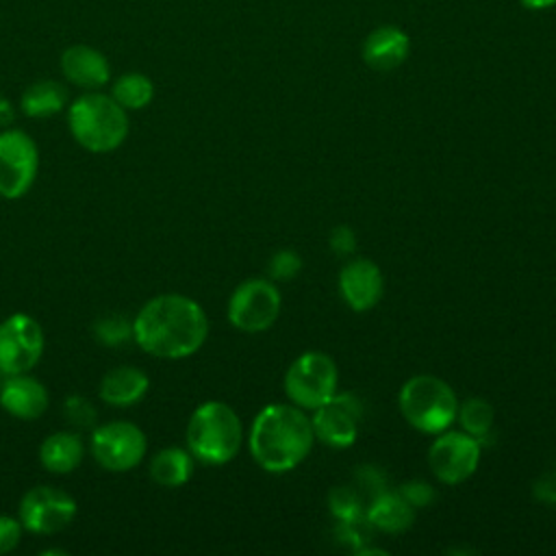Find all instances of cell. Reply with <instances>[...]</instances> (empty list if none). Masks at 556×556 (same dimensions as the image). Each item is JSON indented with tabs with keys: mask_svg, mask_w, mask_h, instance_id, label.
I'll return each instance as SVG.
<instances>
[{
	"mask_svg": "<svg viewBox=\"0 0 556 556\" xmlns=\"http://www.w3.org/2000/svg\"><path fill=\"white\" fill-rule=\"evenodd\" d=\"M208 334L202 306L180 293H163L148 300L132 321V339L156 358H187L195 354Z\"/></svg>",
	"mask_w": 556,
	"mask_h": 556,
	"instance_id": "6da1fadb",
	"label": "cell"
},
{
	"mask_svg": "<svg viewBox=\"0 0 556 556\" xmlns=\"http://www.w3.org/2000/svg\"><path fill=\"white\" fill-rule=\"evenodd\" d=\"M315 441L311 417L295 404H269L252 421L250 454L269 473L298 467Z\"/></svg>",
	"mask_w": 556,
	"mask_h": 556,
	"instance_id": "7a4b0ae2",
	"label": "cell"
},
{
	"mask_svg": "<svg viewBox=\"0 0 556 556\" xmlns=\"http://www.w3.org/2000/svg\"><path fill=\"white\" fill-rule=\"evenodd\" d=\"M243 428L239 415L224 402L200 404L187 424V450L206 465L232 460L241 447Z\"/></svg>",
	"mask_w": 556,
	"mask_h": 556,
	"instance_id": "3957f363",
	"label": "cell"
},
{
	"mask_svg": "<svg viewBox=\"0 0 556 556\" xmlns=\"http://www.w3.org/2000/svg\"><path fill=\"white\" fill-rule=\"evenodd\" d=\"M72 137L89 152H111L119 148L128 135L126 109L113 96L85 93L76 98L67 113Z\"/></svg>",
	"mask_w": 556,
	"mask_h": 556,
	"instance_id": "277c9868",
	"label": "cell"
},
{
	"mask_svg": "<svg viewBox=\"0 0 556 556\" xmlns=\"http://www.w3.org/2000/svg\"><path fill=\"white\" fill-rule=\"evenodd\" d=\"M402 417L424 434H439L452 426L458 413V400L454 389L428 374L408 378L400 389Z\"/></svg>",
	"mask_w": 556,
	"mask_h": 556,
	"instance_id": "5b68a950",
	"label": "cell"
},
{
	"mask_svg": "<svg viewBox=\"0 0 556 556\" xmlns=\"http://www.w3.org/2000/svg\"><path fill=\"white\" fill-rule=\"evenodd\" d=\"M339 371L334 361L321 352L298 356L285 374V393L302 410H315L337 393Z\"/></svg>",
	"mask_w": 556,
	"mask_h": 556,
	"instance_id": "8992f818",
	"label": "cell"
},
{
	"mask_svg": "<svg viewBox=\"0 0 556 556\" xmlns=\"http://www.w3.org/2000/svg\"><path fill=\"white\" fill-rule=\"evenodd\" d=\"M280 291L267 278H250L241 282L228 300V321L241 332L267 330L280 313Z\"/></svg>",
	"mask_w": 556,
	"mask_h": 556,
	"instance_id": "52a82bcc",
	"label": "cell"
},
{
	"mask_svg": "<svg viewBox=\"0 0 556 556\" xmlns=\"http://www.w3.org/2000/svg\"><path fill=\"white\" fill-rule=\"evenodd\" d=\"M148 441L139 426L130 421H109L98 426L91 434V456L106 471H130L135 469L143 454Z\"/></svg>",
	"mask_w": 556,
	"mask_h": 556,
	"instance_id": "ba28073f",
	"label": "cell"
},
{
	"mask_svg": "<svg viewBox=\"0 0 556 556\" xmlns=\"http://www.w3.org/2000/svg\"><path fill=\"white\" fill-rule=\"evenodd\" d=\"M39 150L30 135L11 128L0 132V198L17 200L37 178Z\"/></svg>",
	"mask_w": 556,
	"mask_h": 556,
	"instance_id": "9c48e42d",
	"label": "cell"
},
{
	"mask_svg": "<svg viewBox=\"0 0 556 556\" xmlns=\"http://www.w3.org/2000/svg\"><path fill=\"white\" fill-rule=\"evenodd\" d=\"M43 354V330L26 313L0 321V374H28Z\"/></svg>",
	"mask_w": 556,
	"mask_h": 556,
	"instance_id": "30bf717a",
	"label": "cell"
},
{
	"mask_svg": "<svg viewBox=\"0 0 556 556\" xmlns=\"http://www.w3.org/2000/svg\"><path fill=\"white\" fill-rule=\"evenodd\" d=\"M480 463V441L467 432H439L428 450V465L443 484L465 482Z\"/></svg>",
	"mask_w": 556,
	"mask_h": 556,
	"instance_id": "8fae6325",
	"label": "cell"
},
{
	"mask_svg": "<svg viewBox=\"0 0 556 556\" xmlns=\"http://www.w3.org/2000/svg\"><path fill=\"white\" fill-rule=\"evenodd\" d=\"M76 517V502L54 486H33L20 502L22 528L35 534H56Z\"/></svg>",
	"mask_w": 556,
	"mask_h": 556,
	"instance_id": "7c38bea8",
	"label": "cell"
},
{
	"mask_svg": "<svg viewBox=\"0 0 556 556\" xmlns=\"http://www.w3.org/2000/svg\"><path fill=\"white\" fill-rule=\"evenodd\" d=\"M363 406L352 393H334L326 404L313 410V434L328 447H348L358 437Z\"/></svg>",
	"mask_w": 556,
	"mask_h": 556,
	"instance_id": "4fadbf2b",
	"label": "cell"
},
{
	"mask_svg": "<svg viewBox=\"0 0 556 556\" xmlns=\"http://www.w3.org/2000/svg\"><path fill=\"white\" fill-rule=\"evenodd\" d=\"M382 289L380 267L369 258H352L339 271L341 298L356 313L374 308L382 298Z\"/></svg>",
	"mask_w": 556,
	"mask_h": 556,
	"instance_id": "5bb4252c",
	"label": "cell"
},
{
	"mask_svg": "<svg viewBox=\"0 0 556 556\" xmlns=\"http://www.w3.org/2000/svg\"><path fill=\"white\" fill-rule=\"evenodd\" d=\"M0 406L15 419H39L48 408V389L28 374H13L0 384Z\"/></svg>",
	"mask_w": 556,
	"mask_h": 556,
	"instance_id": "9a60e30c",
	"label": "cell"
},
{
	"mask_svg": "<svg viewBox=\"0 0 556 556\" xmlns=\"http://www.w3.org/2000/svg\"><path fill=\"white\" fill-rule=\"evenodd\" d=\"M410 52V37L393 24L374 28L363 41V61L376 72H391L400 67Z\"/></svg>",
	"mask_w": 556,
	"mask_h": 556,
	"instance_id": "2e32d148",
	"label": "cell"
},
{
	"mask_svg": "<svg viewBox=\"0 0 556 556\" xmlns=\"http://www.w3.org/2000/svg\"><path fill=\"white\" fill-rule=\"evenodd\" d=\"M150 389L148 376L130 365H119L109 369L100 380V400H104L111 406L126 408L132 404H139Z\"/></svg>",
	"mask_w": 556,
	"mask_h": 556,
	"instance_id": "e0dca14e",
	"label": "cell"
},
{
	"mask_svg": "<svg viewBox=\"0 0 556 556\" xmlns=\"http://www.w3.org/2000/svg\"><path fill=\"white\" fill-rule=\"evenodd\" d=\"M61 70L70 83L83 89H98L109 80L106 59L89 46H72L61 56Z\"/></svg>",
	"mask_w": 556,
	"mask_h": 556,
	"instance_id": "ac0fdd59",
	"label": "cell"
},
{
	"mask_svg": "<svg viewBox=\"0 0 556 556\" xmlns=\"http://www.w3.org/2000/svg\"><path fill=\"white\" fill-rule=\"evenodd\" d=\"M85 456L83 439L76 432L61 430L43 439L39 460L50 473H72Z\"/></svg>",
	"mask_w": 556,
	"mask_h": 556,
	"instance_id": "d6986e66",
	"label": "cell"
},
{
	"mask_svg": "<svg viewBox=\"0 0 556 556\" xmlns=\"http://www.w3.org/2000/svg\"><path fill=\"white\" fill-rule=\"evenodd\" d=\"M413 519H415V508L402 497L400 491L378 493L365 513V521H369V526L391 534H397L410 528Z\"/></svg>",
	"mask_w": 556,
	"mask_h": 556,
	"instance_id": "ffe728a7",
	"label": "cell"
},
{
	"mask_svg": "<svg viewBox=\"0 0 556 556\" xmlns=\"http://www.w3.org/2000/svg\"><path fill=\"white\" fill-rule=\"evenodd\" d=\"M193 476V454L182 447H163L150 460V478L167 489L182 486Z\"/></svg>",
	"mask_w": 556,
	"mask_h": 556,
	"instance_id": "44dd1931",
	"label": "cell"
},
{
	"mask_svg": "<svg viewBox=\"0 0 556 556\" xmlns=\"http://www.w3.org/2000/svg\"><path fill=\"white\" fill-rule=\"evenodd\" d=\"M67 102V91L54 80L33 83L22 96V111L28 117H50L56 115Z\"/></svg>",
	"mask_w": 556,
	"mask_h": 556,
	"instance_id": "7402d4cb",
	"label": "cell"
},
{
	"mask_svg": "<svg viewBox=\"0 0 556 556\" xmlns=\"http://www.w3.org/2000/svg\"><path fill=\"white\" fill-rule=\"evenodd\" d=\"M456 419L460 421L463 432L471 434L478 441H484L493 430L495 410L482 397H467L463 404H458Z\"/></svg>",
	"mask_w": 556,
	"mask_h": 556,
	"instance_id": "603a6c76",
	"label": "cell"
},
{
	"mask_svg": "<svg viewBox=\"0 0 556 556\" xmlns=\"http://www.w3.org/2000/svg\"><path fill=\"white\" fill-rule=\"evenodd\" d=\"M113 100L124 109H143L154 96V85L143 74H124L113 85Z\"/></svg>",
	"mask_w": 556,
	"mask_h": 556,
	"instance_id": "cb8c5ba5",
	"label": "cell"
},
{
	"mask_svg": "<svg viewBox=\"0 0 556 556\" xmlns=\"http://www.w3.org/2000/svg\"><path fill=\"white\" fill-rule=\"evenodd\" d=\"M93 332L100 343L104 345H119L126 343L132 337V324H128L124 317H102L96 326Z\"/></svg>",
	"mask_w": 556,
	"mask_h": 556,
	"instance_id": "d4e9b609",
	"label": "cell"
},
{
	"mask_svg": "<svg viewBox=\"0 0 556 556\" xmlns=\"http://www.w3.org/2000/svg\"><path fill=\"white\" fill-rule=\"evenodd\" d=\"M63 415H65V419H67L74 428H80V430L93 428L96 417H98L93 404H91L87 397H83V395H70V397H65V402H63Z\"/></svg>",
	"mask_w": 556,
	"mask_h": 556,
	"instance_id": "484cf974",
	"label": "cell"
},
{
	"mask_svg": "<svg viewBox=\"0 0 556 556\" xmlns=\"http://www.w3.org/2000/svg\"><path fill=\"white\" fill-rule=\"evenodd\" d=\"M330 510L337 519L341 521H350V519H358L361 517V502L358 495L352 489L339 486L330 493Z\"/></svg>",
	"mask_w": 556,
	"mask_h": 556,
	"instance_id": "4316f807",
	"label": "cell"
},
{
	"mask_svg": "<svg viewBox=\"0 0 556 556\" xmlns=\"http://www.w3.org/2000/svg\"><path fill=\"white\" fill-rule=\"evenodd\" d=\"M267 269H269V276L276 280H291L302 269V258L291 250H280L278 254L271 256Z\"/></svg>",
	"mask_w": 556,
	"mask_h": 556,
	"instance_id": "83f0119b",
	"label": "cell"
},
{
	"mask_svg": "<svg viewBox=\"0 0 556 556\" xmlns=\"http://www.w3.org/2000/svg\"><path fill=\"white\" fill-rule=\"evenodd\" d=\"M402 497L413 506V508H421V506H430L434 502V489L421 480H413L400 486Z\"/></svg>",
	"mask_w": 556,
	"mask_h": 556,
	"instance_id": "f1b7e54d",
	"label": "cell"
},
{
	"mask_svg": "<svg viewBox=\"0 0 556 556\" xmlns=\"http://www.w3.org/2000/svg\"><path fill=\"white\" fill-rule=\"evenodd\" d=\"M22 539V521L11 515H0V554L17 547Z\"/></svg>",
	"mask_w": 556,
	"mask_h": 556,
	"instance_id": "f546056e",
	"label": "cell"
},
{
	"mask_svg": "<svg viewBox=\"0 0 556 556\" xmlns=\"http://www.w3.org/2000/svg\"><path fill=\"white\" fill-rule=\"evenodd\" d=\"M330 250L337 254V256H348L354 252L356 248V235L350 226H337L332 232H330Z\"/></svg>",
	"mask_w": 556,
	"mask_h": 556,
	"instance_id": "4dcf8cb0",
	"label": "cell"
},
{
	"mask_svg": "<svg viewBox=\"0 0 556 556\" xmlns=\"http://www.w3.org/2000/svg\"><path fill=\"white\" fill-rule=\"evenodd\" d=\"M534 495L541 502L554 504L556 506V469L552 473H545L536 484H534Z\"/></svg>",
	"mask_w": 556,
	"mask_h": 556,
	"instance_id": "1f68e13d",
	"label": "cell"
},
{
	"mask_svg": "<svg viewBox=\"0 0 556 556\" xmlns=\"http://www.w3.org/2000/svg\"><path fill=\"white\" fill-rule=\"evenodd\" d=\"M519 4L528 11H545L556 7V0H519Z\"/></svg>",
	"mask_w": 556,
	"mask_h": 556,
	"instance_id": "d6a6232c",
	"label": "cell"
},
{
	"mask_svg": "<svg viewBox=\"0 0 556 556\" xmlns=\"http://www.w3.org/2000/svg\"><path fill=\"white\" fill-rule=\"evenodd\" d=\"M13 122V106L7 98L0 96V128L2 126H9Z\"/></svg>",
	"mask_w": 556,
	"mask_h": 556,
	"instance_id": "836d02e7",
	"label": "cell"
}]
</instances>
